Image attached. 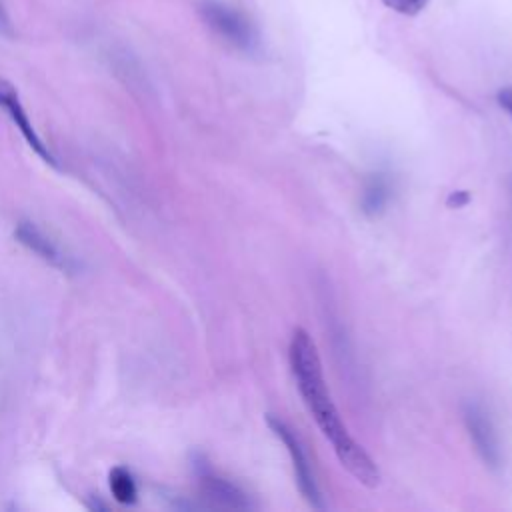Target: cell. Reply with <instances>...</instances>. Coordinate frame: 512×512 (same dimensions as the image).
Wrapping results in <instances>:
<instances>
[{
	"label": "cell",
	"mask_w": 512,
	"mask_h": 512,
	"mask_svg": "<svg viewBox=\"0 0 512 512\" xmlns=\"http://www.w3.org/2000/svg\"><path fill=\"white\" fill-rule=\"evenodd\" d=\"M290 368L298 386V392L318 424L324 438L332 444L338 462L366 488H376L380 484V470L368 452L350 436L344 426L340 412L336 410L328 384L324 380L322 362L312 336L304 328H296L290 338L288 348Z\"/></svg>",
	"instance_id": "obj_1"
},
{
	"label": "cell",
	"mask_w": 512,
	"mask_h": 512,
	"mask_svg": "<svg viewBox=\"0 0 512 512\" xmlns=\"http://www.w3.org/2000/svg\"><path fill=\"white\" fill-rule=\"evenodd\" d=\"M266 422H268L270 430L280 438V442L286 446V450L290 454L294 476H296V484H298L302 496L306 498V502L312 508L324 510V500H322V494H320L318 484L314 480V474H312V468L308 464V458H306V452L302 448L300 438L296 436V432L286 422H282L280 418H276L272 414H268Z\"/></svg>",
	"instance_id": "obj_2"
},
{
	"label": "cell",
	"mask_w": 512,
	"mask_h": 512,
	"mask_svg": "<svg viewBox=\"0 0 512 512\" xmlns=\"http://www.w3.org/2000/svg\"><path fill=\"white\" fill-rule=\"evenodd\" d=\"M202 18L206 24L218 32L222 38H226L230 44L242 48V50H252L258 44V36L252 28V24L234 8L216 2V0H206L200 6Z\"/></svg>",
	"instance_id": "obj_3"
},
{
	"label": "cell",
	"mask_w": 512,
	"mask_h": 512,
	"mask_svg": "<svg viewBox=\"0 0 512 512\" xmlns=\"http://www.w3.org/2000/svg\"><path fill=\"white\" fill-rule=\"evenodd\" d=\"M192 470L198 480L202 494L212 500L216 506L232 508V510H250L252 502L244 490H240L234 482L220 476L210 462L202 454H194Z\"/></svg>",
	"instance_id": "obj_4"
},
{
	"label": "cell",
	"mask_w": 512,
	"mask_h": 512,
	"mask_svg": "<svg viewBox=\"0 0 512 512\" xmlns=\"http://www.w3.org/2000/svg\"><path fill=\"white\" fill-rule=\"evenodd\" d=\"M0 108L6 112V116L12 120V124L20 130L22 138L26 140V144H28L46 164L58 168L56 156L52 154V150L48 148V144L40 138V134L36 132V128L32 126V120H30V116H28V112H26V108H24V104H22L18 92H16V88H14L8 80H4V78H0Z\"/></svg>",
	"instance_id": "obj_5"
},
{
	"label": "cell",
	"mask_w": 512,
	"mask_h": 512,
	"mask_svg": "<svg viewBox=\"0 0 512 512\" xmlns=\"http://www.w3.org/2000/svg\"><path fill=\"white\" fill-rule=\"evenodd\" d=\"M14 236L24 248L34 252L46 264H50L58 270H72L74 262L70 260V256H66L62 252V248L42 228H38L34 222L20 220L14 228Z\"/></svg>",
	"instance_id": "obj_6"
},
{
	"label": "cell",
	"mask_w": 512,
	"mask_h": 512,
	"mask_svg": "<svg viewBox=\"0 0 512 512\" xmlns=\"http://www.w3.org/2000/svg\"><path fill=\"white\" fill-rule=\"evenodd\" d=\"M464 420H466L468 434H470L480 458L488 466L496 468L500 464V448H498L496 432H494L490 418L478 404H468L464 408Z\"/></svg>",
	"instance_id": "obj_7"
},
{
	"label": "cell",
	"mask_w": 512,
	"mask_h": 512,
	"mask_svg": "<svg viewBox=\"0 0 512 512\" xmlns=\"http://www.w3.org/2000/svg\"><path fill=\"white\" fill-rule=\"evenodd\" d=\"M110 492L120 504H134L138 500V486L132 472L126 466H114L108 476Z\"/></svg>",
	"instance_id": "obj_8"
},
{
	"label": "cell",
	"mask_w": 512,
	"mask_h": 512,
	"mask_svg": "<svg viewBox=\"0 0 512 512\" xmlns=\"http://www.w3.org/2000/svg\"><path fill=\"white\" fill-rule=\"evenodd\" d=\"M388 200V182L382 176H374L362 196V208L366 214H376Z\"/></svg>",
	"instance_id": "obj_9"
},
{
	"label": "cell",
	"mask_w": 512,
	"mask_h": 512,
	"mask_svg": "<svg viewBox=\"0 0 512 512\" xmlns=\"http://www.w3.org/2000/svg\"><path fill=\"white\" fill-rule=\"evenodd\" d=\"M426 4H428V0H400V4H398V8H396V12H400V14H408V16H414V14H418Z\"/></svg>",
	"instance_id": "obj_10"
},
{
	"label": "cell",
	"mask_w": 512,
	"mask_h": 512,
	"mask_svg": "<svg viewBox=\"0 0 512 512\" xmlns=\"http://www.w3.org/2000/svg\"><path fill=\"white\" fill-rule=\"evenodd\" d=\"M468 200H470V194H468L466 190H454V192L448 196L446 204H448L450 208H462V206L468 204Z\"/></svg>",
	"instance_id": "obj_11"
},
{
	"label": "cell",
	"mask_w": 512,
	"mask_h": 512,
	"mask_svg": "<svg viewBox=\"0 0 512 512\" xmlns=\"http://www.w3.org/2000/svg\"><path fill=\"white\" fill-rule=\"evenodd\" d=\"M496 100H498L500 108L512 118V88H502V90L496 94Z\"/></svg>",
	"instance_id": "obj_12"
},
{
	"label": "cell",
	"mask_w": 512,
	"mask_h": 512,
	"mask_svg": "<svg viewBox=\"0 0 512 512\" xmlns=\"http://www.w3.org/2000/svg\"><path fill=\"white\" fill-rule=\"evenodd\" d=\"M0 32L2 34H12V26H10V20H8V16H6V10H4V6H2V2H0Z\"/></svg>",
	"instance_id": "obj_13"
},
{
	"label": "cell",
	"mask_w": 512,
	"mask_h": 512,
	"mask_svg": "<svg viewBox=\"0 0 512 512\" xmlns=\"http://www.w3.org/2000/svg\"><path fill=\"white\" fill-rule=\"evenodd\" d=\"M388 8H392V10H396L398 8V4H400V0H382Z\"/></svg>",
	"instance_id": "obj_14"
}]
</instances>
